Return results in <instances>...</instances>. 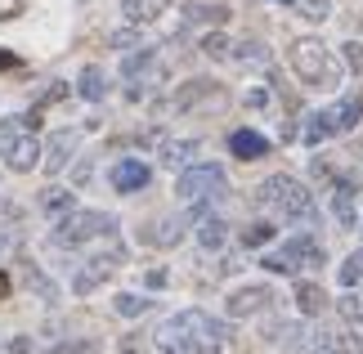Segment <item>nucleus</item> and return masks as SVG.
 Masks as SVG:
<instances>
[{
    "instance_id": "f257e3e1",
    "label": "nucleus",
    "mask_w": 363,
    "mask_h": 354,
    "mask_svg": "<svg viewBox=\"0 0 363 354\" xmlns=\"http://www.w3.org/2000/svg\"><path fill=\"white\" fill-rule=\"evenodd\" d=\"M256 202H260L264 211H274V216L301 224V229H314V224H318V211H314L310 189H305L301 179H291V175H269V179L256 189Z\"/></svg>"
},
{
    "instance_id": "f03ea898",
    "label": "nucleus",
    "mask_w": 363,
    "mask_h": 354,
    "mask_svg": "<svg viewBox=\"0 0 363 354\" xmlns=\"http://www.w3.org/2000/svg\"><path fill=\"white\" fill-rule=\"evenodd\" d=\"M287 63H291V72H296V81H301V86H310V90H337V81H341L337 59H332V50L318 36L291 40Z\"/></svg>"
},
{
    "instance_id": "7ed1b4c3",
    "label": "nucleus",
    "mask_w": 363,
    "mask_h": 354,
    "mask_svg": "<svg viewBox=\"0 0 363 354\" xmlns=\"http://www.w3.org/2000/svg\"><path fill=\"white\" fill-rule=\"evenodd\" d=\"M117 233V220L108 211H63V220L50 229V243L72 251V247H86L90 238H108Z\"/></svg>"
},
{
    "instance_id": "20e7f679",
    "label": "nucleus",
    "mask_w": 363,
    "mask_h": 354,
    "mask_svg": "<svg viewBox=\"0 0 363 354\" xmlns=\"http://www.w3.org/2000/svg\"><path fill=\"white\" fill-rule=\"evenodd\" d=\"M359 121H363V94L354 90V94L337 99L332 108L314 112L310 126H305V144H318V139H328V135H350Z\"/></svg>"
},
{
    "instance_id": "39448f33",
    "label": "nucleus",
    "mask_w": 363,
    "mask_h": 354,
    "mask_svg": "<svg viewBox=\"0 0 363 354\" xmlns=\"http://www.w3.org/2000/svg\"><path fill=\"white\" fill-rule=\"evenodd\" d=\"M175 193H179V202L184 206H206L211 197L225 193V166H216V162H202V166H184L179 171V184H175Z\"/></svg>"
},
{
    "instance_id": "423d86ee",
    "label": "nucleus",
    "mask_w": 363,
    "mask_h": 354,
    "mask_svg": "<svg viewBox=\"0 0 363 354\" xmlns=\"http://www.w3.org/2000/svg\"><path fill=\"white\" fill-rule=\"evenodd\" d=\"M328 256H323V247L314 243L310 233H296L291 243H283L278 251H269L260 265L264 269H274V274H301V269H318Z\"/></svg>"
},
{
    "instance_id": "0eeeda50",
    "label": "nucleus",
    "mask_w": 363,
    "mask_h": 354,
    "mask_svg": "<svg viewBox=\"0 0 363 354\" xmlns=\"http://www.w3.org/2000/svg\"><path fill=\"white\" fill-rule=\"evenodd\" d=\"M157 332H171V336H189V341H202V345H220L229 336V328L211 314H202V309H179L175 319H166Z\"/></svg>"
},
{
    "instance_id": "6e6552de",
    "label": "nucleus",
    "mask_w": 363,
    "mask_h": 354,
    "mask_svg": "<svg viewBox=\"0 0 363 354\" xmlns=\"http://www.w3.org/2000/svg\"><path fill=\"white\" fill-rule=\"evenodd\" d=\"M121 265H125V247H121V243H113L108 251H99V256H90L86 265L77 269V278H72V292H77V296H90V292H99V287H104V282L117 274Z\"/></svg>"
},
{
    "instance_id": "1a4fd4ad",
    "label": "nucleus",
    "mask_w": 363,
    "mask_h": 354,
    "mask_svg": "<svg viewBox=\"0 0 363 354\" xmlns=\"http://www.w3.org/2000/svg\"><path fill=\"white\" fill-rule=\"evenodd\" d=\"M5 166L13 175H27L40 166V139L32 131H9L5 135Z\"/></svg>"
},
{
    "instance_id": "9d476101",
    "label": "nucleus",
    "mask_w": 363,
    "mask_h": 354,
    "mask_svg": "<svg viewBox=\"0 0 363 354\" xmlns=\"http://www.w3.org/2000/svg\"><path fill=\"white\" fill-rule=\"evenodd\" d=\"M269 301H274V292L264 287V282H256V287H238L225 301V314L229 319H251V314H260V309H269Z\"/></svg>"
},
{
    "instance_id": "9b49d317",
    "label": "nucleus",
    "mask_w": 363,
    "mask_h": 354,
    "mask_svg": "<svg viewBox=\"0 0 363 354\" xmlns=\"http://www.w3.org/2000/svg\"><path fill=\"white\" fill-rule=\"evenodd\" d=\"M162 67H157V50H135L130 59L121 63V77L130 81V94H144L148 90V81L157 77Z\"/></svg>"
},
{
    "instance_id": "f8f14e48",
    "label": "nucleus",
    "mask_w": 363,
    "mask_h": 354,
    "mask_svg": "<svg viewBox=\"0 0 363 354\" xmlns=\"http://www.w3.org/2000/svg\"><path fill=\"white\" fill-rule=\"evenodd\" d=\"M139 243L144 247H175V243H184V224H179V216H157L139 229Z\"/></svg>"
},
{
    "instance_id": "ddd939ff",
    "label": "nucleus",
    "mask_w": 363,
    "mask_h": 354,
    "mask_svg": "<svg viewBox=\"0 0 363 354\" xmlns=\"http://www.w3.org/2000/svg\"><path fill=\"white\" fill-rule=\"evenodd\" d=\"M148 179H152V166L139 162V157H125V162L113 166V189H117V193H139Z\"/></svg>"
},
{
    "instance_id": "4468645a",
    "label": "nucleus",
    "mask_w": 363,
    "mask_h": 354,
    "mask_svg": "<svg viewBox=\"0 0 363 354\" xmlns=\"http://www.w3.org/2000/svg\"><path fill=\"white\" fill-rule=\"evenodd\" d=\"M229 153H233L238 162L269 157V139H264L260 131H247V126H242V131H233V135H229Z\"/></svg>"
},
{
    "instance_id": "2eb2a0df",
    "label": "nucleus",
    "mask_w": 363,
    "mask_h": 354,
    "mask_svg": "<svg viewBox=\"0 0 363 354\" xmlns=\"http://www.w3.org/2000/svg\"><path fill=\"white\" fill-rule=\"evenodd\" d=\"M171 9V0H121V18L130 27H148Z\"/></svg>"
},
{
    "instance_id": "dca6fc26",
    "label": "nucleus",
    "mask_w": 363,
    "mask_h": 354,
    "mask_svg": "<svg viewBox=\"0 0 363 354\" xmlns=\"http://www.w3.org/2000/svg\"><path fill=\"white\" fill-rule=\"evenodd\" d=\"M77 131H59V135H50V148H40V162L50 166V171H63L67 157H72V148H77Z\"/></svg>"
},
{
    "instance_id": "f3484780",
    "label": "nucleus",
    "mask_w": 363,
    "mask_h": 354,
    "mask_svg": "<svg viewBox=\"0 0 363 354\" xmlns=\"http://www.w3.org/2000/svg\"><path fill=\"white\" fill-rule=\"evenodd\" d=\"M332 216H337V229H354V184L350 179L332 184Z\"/></svg>"
},
{
    "instance_id": "a211bd4d",
    "label": "nucleus",
    "mask_w": 363,
    "mask_h": 354,
    "mask_svg": "<svg viewBox=\"0 0 363 354\" xmlns=\"http://www.w3.org/2000/svg\"><path fill=\"white\" fill-rule=\"evenodd\" d=\"M193 157H198V139H171V144H162V153H157V162L171 166V171H184Z\"/></svg>"
},
{
    "instance_id": "6ab92c4d",
    "label": "nucleus",
    "mask_w": 363,
    "mask_h": 354,
    "mask_svg": "<svg viewBox=\"0 0 363 354\" xmlns=\"http://www.w3.org/2000/svg\"><path fill=\"white\" fill-rule=\"evenodd\" d=\"M296 309H301L305 319L328 314V292L318 287V282H296Z\"/></svg>"
},
{
    "instance_id": "aec40b11",
    "label": "nucleus",
    "mask_w": 363,
    "mask_h": 354,
    "mask_svg": "<svg viewBox=\"0 0 363 354\" xmlns=\"http://www.w3.org/2000/svg\"><path fill=\"white\" fill-rule=\"evenodd\" d=\"M77 94H81V99H90V104H99V99H108V72L90 63L86 72H81V81H77Z\"/></svg>"
},
{
    "instance_id": "412c9836",
    "label": "nucleus",
    "mask_w": 363,
    "mask_h": 354,
    "mask_svg": "<svg viewBox=\"0 0 363 354\" xmlns=\"http://www.w3.org/2000/svg\"><path fill=\"white\" fill-rule=\"evenodd\" d=\"M198 243L206 247V251H220L229 243V224L220 220V216H206V220H198Z\"/></svg>"
},
{
    "instance_id": "4be33fe9",
    "label": "nucleus",
    "mask_w": 363,
    "mask_h": 354,
    "mask_svg": "<svg viewBox=\"0 0 363 354\" xmlns=\"http://www.w3.org/2000/svg\"><path fill=\"white\" fill-rule=\"evenodd\" d=\"M157 354H216V350H206L202 341H189V336L157 332Z\"/></svg>"
},
{
    "instance_id": "5701e85b",
    "label": "nucleus",
    "mask_w": 363,
    "mask_h": 354,
    "mask_svg": "<svg viewBox=\"0 0 363 354\" xmlns=\"http://www.w3.org/2000/svg\"><path fill=\"white\" fill-rule=\"evenodd\" d=\"M184 18H189V27H220L225 23V9L220 5H189Z\"/></svg>"
},
{
    "instance_id": "b1692460",
    "label": "nucleus",
    "mask_w": 363,
    "mask_h": 354,
    "mask_svg": "<svg viewBox=\"0 0 363 354\" xmlns=\"http://www.w3.org/2000/svg\"><path fill=\"white\" fill-rule=\"evenodd\" d=\"M216 94H220L216 81H189V86L175 94V104H179V108H189V104H198V99H216Z\"/></svg>"
},
{
    "instance_id": "393cba45",
    "label": "nucleus",
    "mask_w": 363,
    "mask_h": 354,
    "mask_svg": "<svg viewBox=\"0 0 363 354\" xmlns=\"http://www.w3.org/2000/svg\"><path fill=\"white\" fill-rule=\"evenodd\" d=\"M117 314H125V319H139V314H148V309H152V301H148V296H139V292H125V296H117Z\"/></svg>"
},
{
    "instance_id": "a878e982",
    "label": "nucleus",
    "mask_w": 363,
    "mask_h": 354,
    "mask_svg": "<svg viewBox=\"0 0 363 354\" xmlns=\"http://www.w3.org/2000/svg\"><path fill=\"white\" fill-rule=\"evenodd\" d=\"M337 278H341V287H359L363 282V247L354 251V256H345V265L337 269Z\"/></svg>"
},
{
    "instance_id": "bb28decb",
    "label": "nucleus",
    "mask_w": 363,
    "mask_h": 354,
    "mask_svg": "<svg viewBox=\"0 0 363 354\" xmlns=\"http://www.w3.org/2000/svg\"><path fill=\"white\" fill-rule=\"evenodd\" d=\"M40 211H72V189H45L40 193Z\"/></svg>"
},
{
    "instance_id": "cd10ccee",
    "label": "nucleus",
    "mask_w": 363,
    "mask_h": 354,
    "mask_svg": "<svg viewBox=\"0 0 363 354\" xmlns=\"http://www.w3.org/2000/svg\"><path fill=\"white\" fill-rule=\"evenodd\" d=\"M202 54H206V59H233V45H229L225 32H211L202 40Z\"/></svg>"
},
{
    "instance_id": "c85d7f7f",
    "label": "nucleus",
    "mask_w": 363,
    "mask_h": 354,
    "mask_svg": "<svg viewBox=\"0 0 363 354\" xmlns=\"http://www.w3.org/2000/svg\"><path fill=\"white\" fill-rule=\"evenodd\" d=\"M269 238H274V224H247V229H242L247 247H260V243H269Z\"/></svg>"
},
{
    "instance_id": "c756f323",
    "label": "nucleus",
    "mask_w": 363,
    "mask_h": 354,
    "mask_svg": "<svg viewBox=\"0 0 363 354\" xmlns=\"http://www.w3.org/2000/svg\"><path fill=\"white\" fill-rule=\"evenodd\" d=\"M238 50H242V54H233V59H238V63H269V50H260L256 40H242Z\"/></svg>"
},
{
    "instance_id": "7c9ffc66",
    "label": "nucleus",
    "mask_w": 363,
    "mask_h": 354,
    "mask_svg": "<svg viewBox=\"0 0 363 354\" xmlns=\"http://www.w3.org/2000/svg\"><path fill=\"white\" fill-rule=\"evenodd\" d=\"M345 50V67H350L354 77H363V40H350V45H341Z\"/></svg>"
},
{
    "instance_id": "2f4dec72",
    "label": "nucleus",
    "mask_w": 363,
    "mask_h": 354,
    "mask_svg": "<svg viewBox=\"0 0 363 354\" xmlns=\"http://www.w3.org/2000/svg\"><path fill=\"white\" fill-rule=\"evenodd\" d=\"M50 354H99V345H94V341H63V345H54Z\"/></svg>"
},
{
    "instance_id": "473e14b6",
    "label": "nucleus",
    "mask_w": 363,
    "mask_h": 354,
    "mask_svg": "<svg viewBox=\"0 0 363 354\" xmlns=\"http://www.w3.org/2000/svg\"><path fill=\"white\" fill-rule=\"evenodd\" d=\"M301 13H305L310 23H323V18H328V0H305Z\"/></svg>"
},
{
    "instance_id": "72a5a7b5",
    "label": "nucleus",
    "mask_w": 363,
    "mask_h": 354,
    "mask_svg": "<svg viewBox=\"0 0 363 354\" xmlns=\"http://www.w3.org/2000/svg\"><path fill=\"white\" fill-rule=\"evenodd\" d=\"M32 5V0H0V23H9V18H18V13Z\"/></svg>"
},
{
    "instance_id": "f704fd0d",
    "label": "nucleus",
    "mask_w": 363,
    "mask_h": 354,
    "mask_svg": "<svg viewBox=\"0 0 363 354\" xmlns=\"http://www.w3.org/2000/svg\"><path fill=\"white\" fill-rule=\"evenodd\" d=\"M247 104H251V108H260V104H269V90H251V94H247Z\"/></svg>"
},
{
    "instance_id": "c9c22d12",
    "label": "nucleus",
    "mask_w": 363,
    "mask_h": 354,
    "mask_svg": "<svg viewBox=\"0 0 363 354\" xmlns=\"http://www.w3.org/2000/svg\"><path fill=\"white\" fill-rule=\"evenodd\" d=\"M5 292H9V278H5V274H0V296H5Z\"/></svg>"
},
{
    "instance_id": "e433bc0d",
    "label": "nucleus",
    "mask_w": 363,
    "mask_h": 354,
    "mask_svg": "<svg viewBox=\"0 0 363 354\" xmlns=\"http://www.w3.org/2000/svg\"><path fill=\"white\" fill-rule=\"evenodd\" d=\"M13 63V54H0V67H9Z\"/></svg>"
},
{
    "instance_id": "4c0bfd02",
    "label": "nucleus",
    "mask_w": 363,
    "mask_h": 354,
    "mask_svg": "<svg viewBox=\"0 0 363 354\" xmlns=\"http://www.w3.org/2000/svg\"><path fill=\"white\" fill-rule=\"evenodd\" d=\"M121 354H139V350H135V345H125V350H121Z\"/></svg>"
},
{
    "instance_id": "58836bf2",
    "label": "nucleus",
    "mask_w": 363,
    "mask_h": 354,
    "mask_svg": "<svg viewBox=\"0 0 363 354\" xmlns=\"http://www.w3.org/2000/svg\"><path fill=\"white\" fill-rule=\"evenodd\" d=\"M359 233H363V224H359Z\"/></svg>"
}]
</instances>
